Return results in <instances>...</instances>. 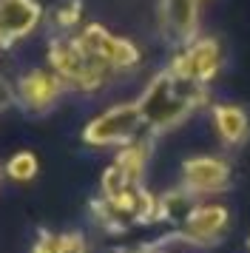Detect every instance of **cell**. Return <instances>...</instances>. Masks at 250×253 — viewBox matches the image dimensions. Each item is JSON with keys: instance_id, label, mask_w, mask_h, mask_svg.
Segmentation results:
<instances>
[{"instance_id": "obj_12", "label": "cell", "mask_w": 250, "mask_h": 253, "mask_svg": "<svg viewBox=\"0 0 250 253\" xmlns=\"http://www.w3.org/2000/svg\"><path fill=\"white\" fill-rule=\"evenodd\" d=\"M151 151H154V139L142 137V139H136V142H131V145H125V148L117 151L114 165L123 168L125 176L131 179V185H139V179H142V173L148 168V160H151Z\"/></svg>"}, {"instance_id": "obj_10", "label": "cell", "mask_w": 250, "mask_h": 253, "mask_svg": "<svg viewBox=\"0 0 250 253\" xmlns=\"http://www.w3.org/2000/svg\"><path fill=\"white\" fill-rule=\"evenodd\" d=\"M227 222H230V213L225 205H196L182 222L179 236L182 242H191V245H213L222 239Z\"/></svg>"}, {"instance_id": "obj_3", "label": "cell", "mask_w": 250, "mask_h": 253, "mask_svg": "<svg viewBox=\"0 0 250 253\" xmlns=\"http://www.w3.org/2000/svg\"><path fill=\"white\" fill-rule=\"evenodd\" d=\"M142 131H145V120H142L139 103L131 100V103L111 105L94 120H88L83 128V142L94 148H111V145L125 148L136 139H142Z\"/></svg>"}, {"instance_id": "obj_20", "label": "cell", "mask_w": 250, "mask_h": 253, "mask_svg": "<svg viewBox=\"0 0 250 253\" xmlns=\"http://www.w3.org/2000/svg\"><path fill=\"white\" fill-rule=\"evenodd\" d=\"M0 182H3V171H0Z\"/></svg>"}, {"instance_id": "obj_4", "label": "cell", "mask_w": 250, "mask_h": 253, "mask_svg": "<svg viewBox=\"0 0 250 253\" xmlns=\"http://www.w3.org/2000/svg\"><path fill=\"white\" fill-rule=\"evenodd\" d=\"M222 69V48L213 37H196L185 48H176L168 63V71L179 80H193V83H208L213 80Z\"/></svg>"}, {"instance_id": "obj_21", "label": "cell", "mask_w": 250, "mask_h": 253, "mask_svg": "<svg viewBox=\"0 0 250 253\" xmlns=\"http://www.w3.org/2000/svg\"><path fill=\"white\" fill-rule=\"evenodd\" d=\"M248 245H250V239H248Z\"/></svg>"}, {"instance_id": "obj_6", "label": "cell", "mask_w": 250, "mask_h": 253, "mask_svg": "<svg viewBox=\"0 0 250 253\" xmlns=\"http://www.w3.org/2000/svg\"><path fill=\"white\" fill-rule=\"evenodd\" d=\"M77 35H80V40L85 43V48H88L91 54L97 60H102V63L114 71H131L136 63H139V57H142L139 48H136L131 40L111 35V32L100 23L83 26Z\"/></svg>"}, {"instance_id": "obj_7", "label": "cell", "mask_w": 250, "mask_h": 253, "mask_svg": "<svg viewBox=\"0 0 250 253\" xmlns=\"http://www.w3.org/2000/svg\"><path fill=\"white\" fill-rule=\"evenodd\" d=\"M43 20L37 0H0V51H9L17 40L29 37Z\"/></svg>"}, {"instance_id": "obj_11", "label": "cell", "mask_w": 250, "mask_h": 253, "mask_svg": "<svg viewBox=\"0 0 250 253\" xmlns=\"http://www.w3.org/2000/svg\"><path fill=\"white\" fill-rule=\"evenodd\" d=\"M210 120H213V128L216 134L225 139L227 145H236V142H242L245 139V134H248V114L239 108V105H213V111H210Z\"/></svg>"}, {"instance_id": "obj_5", "label": "cell", "mask_w": 250, "mask_h": 253, "mask_svg": "<svg viewBox=\"0 0 250 253\" xmlns=\"http://www.w3.org/2000/svg\"><path fill=\"white\" fill-rule=\"evenodd\" d=\"M11 88H14V103L20 105L23 111H29V114H34V117L51 111V108L63 100V94L68 91L66 83L60 80L51 69L26 71V74H20L17 80L11 83Z\"/></svg>"}, {"instance_id": "obj_15", "label": "cell", "mask_w": 250, "mask_h": 253, "mask_svg": "<svg viewBox=\"0 0 250 253\" xmlns=\"http://www.w3.org/2000/svg\"><path fill=\"white\" fill-rule=\"evenodd\" d=\"M83 20V3L80 0H68L54 12V26L60 35H74V26Z\"/></svg>"}, {"instance_id": "obj_2", "label": "cell", "mask_w": 250, "mask_h": 253, "mask_svg": "<svg viewBox=\"0 0 250 253\" xmlns=\"http://www.w3.org/2000/svg\"><path fill=\"white\" fill-rule=\"evenodd\" d=\"M48 69L66 83L68 91L94 94L111 80L114 69L91 54L80 35H54L48 40Z\"/></svg>"}, {"instance_id": "obj_1", "label": "cell", "mask_w": 250, "mask_h": 253, "mask_svg": "<svg viewBox=\"0 0 250 253\" xmlns=\"http://www.w3.org/2000/svg\"><path fill=\"white\" fill-rule=\"evenodd\" d=\"M136 103H139L145 128L151 134H162V131H170L179 123H185L196 108L208 103V85L193 80H179L168 69H162L148 80Z\"/></svg>"}, {"instance_id": "obj_9", "label": "cell", "mask_w": 250, "mask_h": 253, "mask_svg": "<svg viewBox=\"0 0 250 253\" xmlns=\"http://www.w3.org/2000/svg\"><path fill=\"white\" fill-rule=\"evenodd\" d=\"M182 179L193 196L219 194L230 182V165L219 157H191L182 165Z\"/></svg>"}, {"instance_id": "obj_16", "label": "cell", "mask_w": 250, "mask_h": 253, "mask_svg": "<svg viewBox=\"0 0 250 253\" xmlns=\"http://www.w3.org/2000/svg\"><path fill=\"white\" fill-rule=\"evenodd\" d=\"M100 185H102V196H105V199H114L117 194H123V191H128V188H134L131 179L125 176V171L120 168V165H114V162L105 168Z\"/></svg>"}, {"instance_id": "obj_17", "label": "cell", "mask_w": 250, "mask_h": 253, "mask_svg": "<svg viewBox=\"0 0 250 253\" xmlns=\"http://www.w3.org/2000/svg\"><path fill=\"white\" fill-rule=\"evenodd\" d=\"M32 253H60V236H54V233L43 230V233L37 236V242H34Z\"/></svg>"}, {"instance_id": "obj_14", "label": "cell", "mask_w": 250, "mask_h": 253, "mask_svg": "<svg viewBox=\"0 0 250 253\" xmlns=\"http://www.w3.org/2000/svg\"><path fill=\"white\" fill-rule=\"evenodd\" d=\"M34 173H37V157L32 151H17L6 162V176L14 182H29V179H34Z\"/></svg>"}, {"instance_id": "obj_8", "label": "cell", "mask_w": 250, "mask_h": 253, "mask_svg": "<svg viewBox=\"0 0 250 253\" xmlns=\"http://www.w3.org/2000/svg\"><path fill=\"white\" fill-rule=\"evenodd\" d=\"M159 26L173 46L185 48L199 32V0H159Z\"/></svg>"}, {"instance_id": "obj_18", "label": "cell", "mask_w": 250, "mask_h": 253, "mask_svg": "<svg viewBox=\"0 0 250 253\" xmlns=\"http://www.w3.org/2000/svg\"><path fill=\"white\" fill-rule=\"evenodd\" d=\"M60 253H88L85 251V242L80 233H63L60 236Z\"/></svg>"}, {"instance_id": "obj_22", "label": "cell", "mask_w": 250, "mask_h": 253, "mask_svg": "<svg viewBox=\"0 0 250 253\" xmlns=\"http://www.w3.org/2000/svg\"><path fill=\"white\" fill-rule=\"evenodd\" d=\"M199 3H202V0H199Z\"/></svg>"}, {"instance_id": "obj_13", "label": "cell", "mask_w": 250, "mask_h": 253, "mask_svg": "<svg viewBox=\"0 0 250 253\" xmlns=\"http://www.w3.org/2000/svg\"><path fill=\"white\" fill-rule=\"evenodd\" d=\"M193 208H196V196L185 185L159 196V219H165V222H185Z\"/></svg>"}, {"instance_id": "obj_19", "label": "cell", "mask_w": 250, "mask_h": 253, "mask_svg": "<svg viewBox=\"0 0 250 253\" xmlns=\"http://www.w3.org/2000/svg\"><path fill=\"white\" fill-rule=\"evenodd\" d=\"M11 103H14V88H11L9 83L0 80V111H3L6 105H11Z\"/></svg>"}]
</instances>
